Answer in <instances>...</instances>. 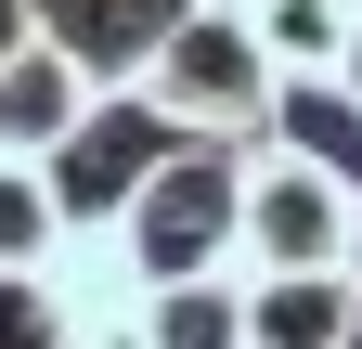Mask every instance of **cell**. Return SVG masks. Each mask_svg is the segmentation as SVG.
Masks as SVG:
<instances>
[{"label": "cell", "mask_w": 362, "mask_h": 349, "mask_svg": "<svg viewBox=\"0 0 362 349\" xmlns=\"http://www.w3.org/2000/svg\"><path fill=\"white\" fill-rule=\"evenodd\" d=\"M39 336L52 349H143V272L117 233H65L39 259Z\"/></svg>", "instance_id": "cell-5"}, {"label": "cell", "mask_w": 362, "mask_h": 349, "mask_svg": "<svg viewBox=\"0 0 362 349\" xmlns=\"http://www.w3.org/2000/svg\"><path fill=\"white\" fill-rule=\"evenodd\" d=\"M168 129H220V143H259V104H272V52L246 26V0H181L156 26L143 78H129Z\"/></svg>", "instance_id": "cell-2"}, {"label": "cell", "mask_w": 362, "mask_h": 349, "mask_svg": "<svg viewBox=\"0 0 362 349\" xmlns=\"http://www.w3.org/2000/svg\"><path fill=\"white\" fill-rule=\"evenodd\" d=\"M13 39H26V0H0V52H13Z\"/></svg>", "instance_id": "cell-15"}, {"label": "cell", "mask_w": 362, "mask_h": 349, "mask_svg": "<svg viewBox=\"0 0 362 349\" xmlns=\"http://www.w3.org/2000/svg\"><path fill=\"white\" fill-rule=\"evenodd\" d=\"M65 246V207H52V168L39 155H0V272L39 285V259Z\"/></svg>", "instance_id": "cell-11"}, {"label": "cell", "mask_w": 362, "mask_h": 349, "mask_svg": "<svg viewBox=\"0 0 362 349\" xmlns=\"http://www.w3.org/2000/svg\"><path fill=\"white\" fill-rule=\"evenodd\" d=\"M337 349H362V285H349V336H337Z\"/></svg>", "instance_id": "cell-17"}, {"label": "cell", "mask_w": 362, "mask_h": 349, "mask_svg": "<svg viewBox=\"0 0 362 349\" xmlns=\"http://www.w3.org/2000/svg\"><path fill=\"white\" fill-rule=\"evenodd\" d=\"M233 194H246V143H220V129H181V143L129 182L117 207V246H129V272L168 285V272H233Z\"/></svg>", "instance_id": "cell-1"}, {"label": "cell", "mask_w": 362, "mask_h": 349, "mask_svg": "<svg viewBox=\"0 0 362 349\" xmlns=\"http://www.w3.org/2000/svg\"><path fill=\"white\" fill-rule=\"evenodd\" d=\"M168 143H181V129H168L143 91H129V78H104V91L65 117V143L39 155V168H52V207H65V233H104L117 207H129V182H143Z\"/></svg>", "instance_id": "cell-4"}, {"label": "cell", "mask_w": 362, "mask_h": 349, "mask_svg": "<svg viewBox=\"0 0 362 349\" xmlns=\"http://www.w3.org/2000/svg\"><path fill=\"white\" fill-rule=\"evenodd\" d=\"M337 78L362 91V0H349V26H337Z\"/></svg>", "instance_id": "cell-14"}, {"label": "cell", "mask_w": 362, "mask_h": 349, "mask_svg": "<svg viewBox=\"0 0 362 349\" xmlns=\"http://www.w3.org/2000/svg\"><path fill=\"white\" fill-rule=\"evenodd\" d=\"M143 349H246L233 272H168V285H143Z\"/></svg>", "instance_id": "cell-10"}, {"label": "cell", "mask_w": 362, "mask_h": 349, "mask_svg": "<svg viewBox=\"0 0 362 349\" xmlns=\"http://www.w3.org/2000/svg\"><path fill=\"white\" fill-rule=\"evenodd\" d=\"M246 349H337L349 336V272H233Z\"/></svg>", "instance_id": "cell-9"}, {"label": "cell", "mask_w": 362, "mask_h": 349, "mask_svg": "<svg viewBox=\"0 0 362 349\" xmlns=\"http://www.w3.org/2000/svg\"><path fill=\"white\" fill-rule=\"evenodd\" d=\"M259 143H285V155H310L324 182H349L362 194V91L337 65H298V78H272V104H259Z\"/></svg>", "instance_id": "cell-6"}, {"label": "cell", "mask_w": 362, "mask_h": 349, "mask_svg": "<svg viewBox=\"0 0 362 349\" xmlns=\"http://www.w3.org/2000/svg\"><path fill=\"white\" fill-rule=\"evenodd\" d=\"M349 182H324L285 143H246V194H233V272H337L349 259Z\"/></svg>", "instance_id": "cell-3"}, {"label": "cell", "mask_w": 362, "mask_h": 349, "mask_svg": "<svg viewBox=\"0 0 362 349\" xmlns=\"http://www.w3.org/2000/svg\"><path fill=\"white\" fill-rule=\"evenodd\" d=\"M246 26H259L272 78H298V65H337V26H349V0H246Z\"/></svg>", "instance_id": "cell-12"}, {"label": "cell", "mask_w": 362, "mask_h": 349, "mask_svg": "<svg viewBox=\"0 0 362 349\" xmlns=\"http://www.w3.org/2000/svg\"><path fill=\"white\" fill-rule=\"evenodd\" d=\"M0 336H39V285H13V272H0Z\"/></svg>", "instance_id": "cell-13"}, {"label": "cell", "mask_w": 362, "mask_h": 349, "mask_svg": "<svg viewBox=\"0 0 362 349\" xmlns=\"http://www.w3.org/2000/svg\"><path fill=\"white\" fill-rule=\"evenodd\" d=\"M337 272H349V285H362V207H349V259H337Z\"/></svg>", "instance_id": "cell-16"}, {"label": "cell", "mask_w": 362, "mask_h": 349, "mask_svg": "<svg viewBox=\"0 0 362 349\" xmlns=\"http://www.w3.org/2000/svg\"><path fill=\"white\" fill-rule=\"evenodd\" d=\"M90 91H104V78H78L52 39L26 26L13 52H0V155H52V143H65V117H78Z\"/></svg>", "instance_id": "cell-8"}, {"label": "cell", "mask_w": 362, "mask_h": 349, "mask_svg": "<svg viewBox=\"0 0 362 349\" xmlns=\"http://www.w3.org/2000/svg\"><path fill=\"white\" fill-rule=\"evenodd\" d=\"M168 13H181V0H26V26L52 39L78 78H143V52H156Z\"/></svg>", "instance_id": "cell-7"}]
</instances>
